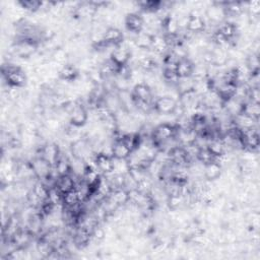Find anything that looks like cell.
<instances>
[{
    "mask_svg": "<svg viewBox=\"0 0 260 260\" xmlns=\"http://www.w3.org/2000/svg\"><path fill=\"white\" fill-rule=\"evenodd\" d=\"M70 124L75 127H83L87 124L88 119V111L84 105L76 103L73 109L68 113Z\"/></svg>",
    "mask_w": 260,
    "mask_h": 260,
    "instance_id": "cell-1",
    "label": "cell"
},
{
    "mask_svg": "<svg viewBox=\"0 0 260 260\" xmlns=\"http://www.w3.org/2000/svg\"><path fill=\"white\" fill-rule=\"evenodd\" d=\"M32 189L35 191V193L41 198L43 202L48 201V198H49V188L46 186L42 181L36 182L34 187Z\"/></svg>",
    "mask_w": 260,
    "mask_h": 260,
    "instance_id": "cell-19",
    "label": "cell"
},
{
    "mask_svg": "<svg viewBox=\"0 0 260 260\" xmlns=\"http://www.w3.org/2000/svg\"><path fill=\"white\" fill-rule=\"evenodd\" d=\"M178 101L168 96L158 97L154 102V110L159 115H170L173 114Z\"/></svg>",
    "mask_w": 260,
    "mask_h": 260,
    "instance_id": "cell-2",
    "label": "cell"
},
{
    "mask_svg": "<svg viewBox=\"0 0 260 260\" xmlns=\"http://www.w3.org/2000/svg\"><path fill=\"white\" fill-rule=\"evenodd\" d=\"M45 127L51 132H55L60 128V122L56 118H49L45 122Z\"/></svg>",
    "mask_w": 260,
    "mask_h": 260,
    "instance_id": "cell-22",
    "label": "cell"
},
{
    "mask_svg": "<svg viewBox=\"0 0 260 260\" xmlns=\"http://www.w3.org/2000/svg\"><path fill=\"white\" fill-rule=\"evenodd\" d=\"M40 158L44 159L51 167H54L60 158L61 151L56 144H46L40 149Z\"/></svg>",
    "mask_w": 260,
    "mask_h": 260,
    "instance_id": "cell-3",
    "label": "cell"
},
{
    "mask_svg": "<svg viewBox=\"0 0 260 260\" xmlns=\"http://www.w3.org/2000/svg\"><path fill=\"white\" fill-rule=\"evenodd\" d=\"M167 203H168V206H169L171 209L176 210V209L180 208L182 205L186 204V198H185V196H183L181 193L171 194V195L168 196Z\"/></svg>",
    "mask_w": 260,
    "mask_h": 260,
    "instance_id": "cell-16",
    "label": "cell"
},
{
    "mask_svg": "<svg viewBox=\"0 0 260 260\" xmlns=\"http://www.w3.org/2000/svg\"><path fill=\"white\" fill-rule=\"evenodd\" d=\"M125 27L130 33L140 34L144 28V23L141 13L129 12L125 18Z\"/></svg>",
    "mask_w": 260,
    "mask_h": 260,
    "instance_id": "cell-5",
    "label": "cell"
},
{
    "mask_svg": "<svg viewBox=\"0 0 260 260\" xmlns=\"http://www.w3.org/2000/svg\"><path fill=\"white\" fill-rule=\"evenodd\" d=\"M131 95H132V99L148 102L154 105L155 101L152 100V90L144 83L134 86Z\"/></svg>",
    "mask_w": 260,
    "mask_h": 260,
    "instance_id": "cell-9",
    "label": "cell"
},
{
    "mask_svg": "<svg viewBox=\"0 0 260 260\" xmlns=\"http://www.w3.org/2000/svg\"><path fill=\"white\" fill-rule=\"evenodd\" d=\"M80 71L73 64H65L59 71V80L63 82H74L79 78Z\"/></svg>",
    "mask_w": 260,
    "mask_h": 260,
    "instance_id": "cell-13",
    "label": "cell"
},
{
    "mask_svg": "<svg viewBox=\"0 0 260 260\" xmlns=\"http://www.w3.org/2000/svg\"><path fill=\"white\" fill-rule=\"evenodd\" d=\"M97 169L100 171L101 174L106 175L112 173L114 170V160L113 157L105 155L100 152V154H96L95 157Z\"/></svg>",
    "mask_w": 260,
    "mask_h": 260,
    "instance_id": "cell-8",
    "label": "cell"
},
{
    "mask_svg": "<svg viewBox=\"0 0 260 260\" xmlns=\"http://www.w3.org/2000/svg\"><path fill=\"white\" fill-rule=\"evenodd\" d=\"M123 33H122L121 29H119L118 28L108 27L106 29L104 33V41L109 46H113L114 48H116L123 42Z\"/></svg>",
    "mask_w": 260,
    "mask_h": 260,
    "instance_id": "cell-7",
    "label": "cell"
},
{
    "mask_svg": "<svg viewBox=\"0 0 260 260\" xmlns=\"http://www.w3.org/2000/svg\"><path fill=\"white\" fill-rule=\"evenodd\" d=\"M109 196L117 203L118 206H124L129 202L128 191L125 188H119L113 190Z\"/></svg>",
    "mask_w": 260,
    "mask_h": 260,
    "instance_id": "cell-15",
    "label": "cell"
},
{
    "mask_svg": "<svg viewBox=\"0 0 260 260\" xmlns=\"http://www.w3.org/2000/svg\"><path fill=\"white\" fill-rule=\"evenodd\" d=\"M223 173V167L217 162H211L203 166V176L205 180L216 181L221 178Z\"/></svg>",
    "mask_w": 260,
    "mask_h": 260,
    "instance_id": "cell-12",
    "label": "cell"
},
{
    "mask_svg": "<svg viewBox=\"0 0 260 260\" xmlns=\"http://www.w3.org/2000/svg\"><path fill=\"white\" fill-rule=\"evenodd\" d=\"M55 187L59 190V192L62 195L73 190L75 188L74 177L71 174L59 176L56 180Z\"/></svg>",
    "mask_w": 260,
    "mask_h": 260,
    "instance_id": "cell-11",
    "label": "cell"
},
{
    "mask_svg": "<svg viewBox=\"0 0 260 260\" xmlns=\"http://www.w3.org/2000/svg\"><path fill=\"white\" fill-rule=\"evenodd\" d=\"M62 202H63V206L65 207H72L82 203L80 201L78 191H76L75 188L62 195Z\"/></svg>",
    "mask_w": 260,
    "mask_h": 260,
    "instance_id": "cell-17",
    "label": "cell"
},
{
    "mask_svg": "<svg viewBox=\"0 0 260 260\" xmlns=\"http://www.w3.org/2000/svg\"><path fill=\"white\" fill-rule=\"evenodd\" d=\"M18 4L25 10L30 11V12H37L42 9L43 2L41 1H35V0H28V1H20Z\"/></svg>",
    "mask_w": 260,
    "mask_h": 260,
    "instance_id": "cell-21",
    "label": "cell"
},
{
    "mask_svg": "<svg viewBox=\"0 0 260 260\" xmlns=\"http://www.w3.org/2000/svg\"><path fill=\"white\" fill-rule=\"evenodd\" d=\"M243 113L251 116L254 119H258L260 115V106L257 103L246 102L243 104Z\"/></svg>",
    "mask_w": 260,
    "mask_h": 260,
    "instance_id": "cell-18",
    "label": "cell"
},
{
    "mask_svg": "<svg viewBox=\"0 0 260 260\" xmlns=\"http://www.w3.org/2000/svg\"><path fill=\"white\" fill-rule=\"evenodd\" d=\"M194 65V62L189 57L178 60L176 65V74L178 75V78H190L193 73Z\"/></svg>",
    "mask_w": 260,
    "mask_h": 260,
    "instance_id": "cell-10",
    "label": "cell"
},
{
    "mask_svg": "<svg viewBox=\"0 0 260 260\" xmlns=\"http://www.w3.org/2000/svg\"><path fill=\"white\" fill-rule=\"evenodd\" d=\"M152 35L142 32L140 34L136 35V38L134 39L136 48L139 50H150L151 48V44H152Z\"/></svg>",
    "mask_w": 260,
    "mask_h": 260,
    "instance_id": "cell-14",
    "label": "cell"
},
{
    "mask_svg": "<svg viewBox=\"0 0 260 260\" xmlns=\"http://www.w3.org/2000/svg\"><path fill=\"white\" fill-rule=\"evenodd\" d=\"M132 154V150L121 140V135L116 137L112 146V157L119 160H127Z\"/></svg>",
    "mask_w": 260,
    "mask_h": 260,
    "instance_id": "cell-6",
    "label": "cell"
},
{
    "mask_svg": "<svg viewBox=\"0 0 260 260\" xmlns=\"http://www.w3.org/2000/svg\"><path fill=\"white\" fill-rule=\"evenodd\" d=\"M216 157L213 156L211 152L207 149V147H202L198 151V155H197V161H200L203 166L207 165L211 162H215Z\"/></svg>",
    "mask_w": 260,
    "mask_h": 260,
    "instance_id": "cell-20",
    "label": "cell"
},
{
    "mask_svg": "<svg viewBox=\"0 0 260 260\" xmlns=\"http://www.w3.org/2000/svg\"><path fill=\"white\" fill-rule=\"evenodd\" d=\"M110 59L118 66H124L128 64L131 59V52L121 43L118 47L113 49L110 55Z\"/></svg>",
    "mask_w": 260,
    "mask_h": 260,
    "instance_id": "cell-4",
    "label": "cell"
}]
</instances>
